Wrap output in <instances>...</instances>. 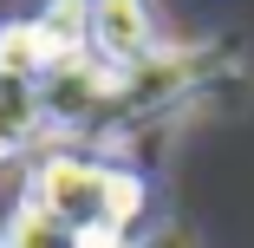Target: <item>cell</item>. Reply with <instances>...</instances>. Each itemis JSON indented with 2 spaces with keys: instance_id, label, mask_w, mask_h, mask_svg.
Returning <instances> with one entry per match:
<instances>
[{
  "instance_id": "obj_1",
  "label": "cell",
  "mask_w": 254,
  "mask_h": 248,
  "mask_svg": "<svg viewBox=\"0 0 254 248\" xmlns=\"http://www.w3.org/2000/svg\"><path fill=\"white\" fill-rule=\"evenodd\" d=\"M20 196L65 222L78 248H130L150 229V176L85 144H46L20 176Z\"/></svg>"
},
{
  "instance_id": "obj_2",
  "label": "cell",
  "mask_w": 254,
  "mask_h": 248,
  "mask_svg": "<svg viewBox=\"0 0 254 248\" xmlns=\"http://www.w3.org/2000/svg\"><path fill=\"white\" fill-rule=\"evenodd\" d=\"M85 53L111 72H130L143 59L163 53V26L150 0H91V26H85Z\"/></svg>"
},
{
  "instance_id": "obj_3",
  "label": "cell",
  "mask_w": 254,
  "mask_h": 248,
  "mask_svg": "<svg viewBox=\"0 0 254 248\" xmlns=\"http://www.w3.org/2000/svg\"><path fill=\"white\" fill-rule=\"evenodd\" d=\"M53 137L46 124V98H39V79H20V72H0V164H13L26 151Z\"/></svg>"
},
{
  "instance_id": "obj_4",
  "label": "cell",
  "mask_w": 254,
  "mask_h": 248,
  "mask_svg": "<svg viewBox=\"0 0 254 248\" xmlns=\"http://www.w3.org/2000/svg\"><path fill=\"white\" fill-rule=\"evenodd\" d=\"M0 248H78V235H72L65 222H53L39 203L13 196L7 216H0Z\"/></svg>"
},
{
  "instance_id": "obj_5",
  "label": "cell",
  "mask_w": 254,
  "mask_h": 248,
  "mask_svg": "<svg viewBox=\"0 0 254 248\" xmlns=\"http://www.w3.org/2000/svg\"><path fill=\"white\" fill-rule=\"evenodd\" d=\"M0 72H20V79H46L53 72V46H46L39 20H0Z\"/></svg>"
}]
</instances>
